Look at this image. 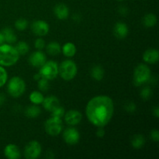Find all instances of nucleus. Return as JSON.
Listing matches in <instances>:
<instances>
[{"label":"nucleus","instance_id":"c85d7f7f","mask_svg":"<svg viewBox=\"0 0 159 159\" xmlns=\"http://www.w3.org/2000/svg\"><path fill=\"white\" fill-rule=\"evenodd\" d=\"M7 78L8 75L6 69L3 67L0 66V88L6 84V81H7Z\"/></svg>","mask_w":159,"mask_h":159},{"label":"nucleus","instance_id":"39448f33","mask_svg":"<svg viewBox=\"0 0 159 159\" xmlns=\"http://www.w3.org/2000/svg\"><path fill=\"white\" fill-rule=\"evenodd\" d=\"M151 78V70L148 67L144 64L138 65L134 73V85L140 86L148 82Z\"/></svg>","mask_w":159,"mask_h":159},{"label":"nucleus","instance_id":"6ab92c4d","mask_svg":"<svg viewBox=\"0 0 159 159\" xmlns=\"http://www.w3.org/2000/svg\"><path fill=\"white\" fill-rule=\"evenodd\" d=\"M91 76L96 81H101L103 79L104 70L99 65H96L91 70Z\"/></svg>","mask_w":159,"mask_h":159},{"label":"nucleus","instance_id":"b1692460","mask_svg":"<svg viewBox=\"0 0 159 159\" xmlns=\"http://www.w3.org/2000/svg\"><path fill=\"white\" fill-rule=\"evenodd\" d=\"M144 144H145V139L141 134L135 135L131 140V144L134 148L135 149L141 148L144 145Z\"/></svg>","mask_w":159,"mask_h":159},{"label":"nucleus","instance_id":"79ce46f5","mask_svg":"<svg viewBox=\"0 0 159 159\" xmlns=\"http://www.w3.org/2000/svg\"><path fill=\"white\" fill-rule=\"evenodd\" d=\"M118 1H124V0H118Z\"/></svg>","mask_w":159,"mask_h":159},{"label":"nucleus","instance_id":"58836bf2","mask_svg":"<svg viewBox=\"0 0 159 159\" xmlns=\"http://www.w3.org/2000/svg\"><path fill=\"white\" fill-rule=\"evenodd\" d=\"M73 20H74L75 22H78V23H79V22L81 20V16L79 15V14H75V15L73 16Z\"/></svg>","mask_w":159,"mask_h":159},{"label":"nucleus","instance_id":"7ed1b4c3","mask_svg":"<svg viewBox=\"0 0 159 159\" xmlns=\"http://www.w3.org/2000/svg\"><path fill=\"white\" fill-rule=\"evenodd\" d=\"M78 68L76 64L71 60H65L58 68V73L65 81H70L77 75Z\"/></svg>","mask_w":159,"mask_h":159},{"label":"nucleus","instance_id":"f03ea898","mask_svg":"<svg viewBox=\"0 0 159 159\" xmlns=\"http://www.w3.org/2000/svg\"><path fill=\"white\" fill-rule=\"evenodd\" d=\"M20 54L16 48L12 45L2 43L0 45V65L2 66H12L18 61Z\"/></svg>","mask_w":159,"mask_h":159},{"label":"nucleus","instance_id":"473e14b6","mask_svg":"<svg viewBox=\"0 0 159 159\" xmlns=\"http://www.w3.org/2000/svg\"><path fill=\"white\" fill-rule=\"evenodd\" d=\"M35 48H37V50H42L45 47V42L43 39L38 38L37 39V40L35 41Z\"/></svg>","mask_w":159,"mask_h":159},{"label":"nucleus","instance_id":"f257e3e1","mask_svg":"<svg viewBox=\"0 0 159 159\" xmlns=\"http://www.w3.org/2000/svg\"><path fill=\"white\" fill-rule=\"evenodd\" d=\"M114 112L113 102L107 96H98L93 98L86 107V116L94 126L103 127L112 119Z\"/></svg>","mask_w":159,"mask_h":159},{"label":"nucleus","instance_id":"393cba45","mask_svg":"<svg viewBox=\"0 0 159 159\" xmlns=\"http://www.w3.org/2000/svg\"><path fill=\"white\" fill-rule=\"evenodd\" d=\"M43 96L41 94V93L40 92H37V91H34L33 93H30V100L34 104H40L43 102Z\"/></svg>","mask_w":159,"mask_h":159},{"label":"nucleus","instance_id":"0eeeda50","mask_svg":"<svg viewBox=\"0 0 159 159\" xmlns=\"http://www.w3.org/2000/svg\"><path fill=\"white\" fill-rule=\"evenodd\" d=\"M45 130L51 136H57L61 132L63 124L61 118L52 116L45 122Z\"/></svg>","mask_w":159,"mask_h":159},{"label":"nucleus","instance_id":"423d86ee","mask_svg":"<svg viewBox=\"0 0 159 159\" xmlns=\"http://www.w3.org/2000/svg\"><path fill=\"white\" fill-rule=\"evenodd\" d=\"M39 73L41 77L48 80H52L55 79L58 75V65L55 61H47L40 67Z\"/></svg>","mask_w":159,"mask_h":159},{"label":"nucleus","instance_id":"9b49d317","mask_svg":"<svg viewBox=\"0 0 159 159\" xmlns=\"http://www.w3.org/2000/svg\"><path fill=\"white\" fill-rule=\"evenodd\" d=\"M65 120L66 123L69 125L75 126L79 124L82 119V115L80 112L77 110H69L65 113Z\"/></svg>","mask_w":159,"mask_h":159},{"label":"nucleus","instance_id":"4c0bfd02","mask_svg":"<svg viewBox=\"0 0 159 159\" xmlns=\"http://www.w3.org/2000/svg\"><path fill=\"white\" fill-rule=\"evenodd\" d=\"M5 101H6V96H5V95H3L2 93H0V106L3 105Z\"/></svg>","mask_w":159,"mask_h":159},{"label":"nucleus","instance_id":"1a4fd4ad","mask_svg":"<svg viewBox=\"0 0 159 159\" xmlns=\"http://www.w3.org/2000/svg\"><path fill=\"white\" fill-rule=\"evenodd\" d=\"M31 30L37 36H45L49 32V25L43 20H36L31 24Z\"/></svg>","mask_w":159,"mask_h":159},{"label":"nucleus","instance_id":"412c9836","mask_svg":"<svg viewBox=\"0 0 159 159\" xmlns=\"http://www.w3.org/2000/svg\"><path fill=\"white\" fill-rule=\"evenodd\" d=\"M61 46L57 42H51L47 46V52L52 56H56L61 52Z\"/></svg>","mask_w":159,"mask_h":159},{"label":"nucleus","instance_id":"4468645a","mask_svg":"<svg viewBox=\"0 0 159 159\" xmlns=\"http://www.w3.org/2000/svg\"><path fill=\"white\" fill-rule=\"evenodd\" d=\"M129 32L128 27L127 25L121 22H118L115 24L113 28V34L115 37L118 39H124L127 36Z\"/></svg>","mask_w":159,"mask_h":159},{"label":"nucleus","instance_id":"2f4dec72","mask_svg":"<svg viewBox=\"0 0 159 159\" xmlns=\"http://www.w3.org/2000/svg\"><path fill=\"white\" fill-rule=\"evenodd\" d=\"M137 107L133 102H127L125 106V110L127 112H129V113H134V112L136 110Z\"/></svg>","mask_w":159,"mask_h":159},{"label":"nucleus","instance_id":"a878e982","mask_svg":"<svg viewBox=\"0 0 159 159\" xmlns=\"http://www.w3.org/2000/svg\"><path fill=\"white\" fill-rule=\"evenodd\" d=\"M16 49L18 51L19 54H21V55H24V54H27V52L29 51V46H28L27 43L24 41H20L17 43L16 47Z\"/></svg>","mask_w":159,"mask_h":159},{"label":"nucleus","instance_id":"ddd939ff","mask_svg":"<svg viewBox=\"0 0 159 159\" xmlns=\"http://www.w3.org/2000/svg\"><path fill=\"white\" fill-rule=\"evenodd\" d=\"M5 156L9 159H18L21 156L20 151L16 145L9 144L4 149Z\"/></svg>","mask_w":159,"mask_h":159},{"label":"nucleus","instance_id":"a19ab883","mask_svg":"<svg viewBox=\"0 0 159 159\" xmlns=\"http://www.w3.org/2000/svg\"><path fill=\"white\" fill-rule=\"evenodd\" d=\"M40 78H41V75H40V73H38V74H36L34 76V79H35V80H37V81H38Z\"/></svg>","mask_w":159,"mask_h":159},{"label":"nucleus","instance_id":"f8f14e48","mask_svg":"<svg viewBox=\"0 0 159 159\" xmlns=\"http://www.w3.org/2000/svg\"><path fill=\"white\" fill-rule=\"evenodd\" d=\"M29 62L32 66L36 68L41 67L46 62V55L40 51H36L30 56Z\"/></svg>","mask_w":159,"mask_h":159},{"label":"nucleus","instance_id":"20e7f679","mask_svg":"<svg viewBox=\"0 0 159 159\" xmlns=\"http://www.w3.org/2000/svg\"><path fill=\"white\" fill-rule=\"evenodd\" d=\"M7 89L8 93L11 96L18 98L24 93L26 89V84L21 78L15 76L9 80L7 85Z\"/></svg>","mask_w":159,"mask_h":159},{"label":"nucleus","instance_id":"7c9ffc66","mask_svg":"<svg viewBox=\"0 0 159 159\" xmlns=\"http://www.w3.org/2000/svg\"><path fill=\"white\" fill-rule=\"evenodd\" d=\"M152 91L149 87H144L141 92V96L143 99H148L152 96Z\"/></svg>","mask_w":159,"mask_h":159},{"label":"nucleus","instance_id":"a211bd4d","mask_svg":"<svg viewBox=\"0 0 159 159\" xmlns=\"http://www.w3.org/2000/svg\"><path fill=\"white\" fill-rule=\"evenodd\" d=\"M2 33L3 37H4L5 41L7 42L8 43H13L16 41V36L11 28H5L2 30Z\"/></svg>","mask_w":159,"mask_h":159},{"label":"nucleus","instance_id":"bb28decb","mask_svg":"<svg viewBox=\"0 0 159 159\" xmlns=\"http://www.w3.org/2000/svg\"><path fill=\"white\" fill-rule=\"evenodd\" d=\"M28 26L27 20L25 19H19L15 22V27L18 30H24L26 29Z\"/></svg>","mask_w":159,"mask_h":159},{"label":"nucleus","instance_id":"5701e85b","mask_svg":"<svg viewBox=\"0 0 159 159\" xmlns=\"http://www.w3.org/2000/svg\"><path fill=\"white\" fill-rule=\"evenodd\" d=\"M40 113H41L40 109L37 106H30L25 110V115L29 118L38 117Z\"/></svg>","mask_w":159,"mask_h":159},{"label":"nucleus","instance_id":"c756f323","mask_svg":"<svg viewBox=\"0 0 159 159\" xmlns=\"http://www.w3.org/2000/svg\"><path fill=\"white\" fill-rule=\"evenodd\" d=\"M51 114H52V116H54V117H58V118H61L62 116L65 115V109L63 108L62 107H60L58 106L57 107H56L52 112H51Z\"/></svg>","mask_w":159,"mask_h":159},{"label":"nucleus","instance_id":"6e6552de","mask_svg":"<svg viewBox=\"0 0 159 159\" xmlns=\"http://www.w3.org/2000/svg\"><path fill=\"white\" fill-rule=\"evenodd\" d=\"M41 153V145L36 141H30L24 149V156L27 159H36Z\"/></svg>","mask_w":159,"mask_h":159},{"label":"nucleus","instance_id":"4be33fe9","mask_svg":"<svg viewBox=\"0 0 159 159\" xmlns=\"http://www.w3.org/2000/svg\"><path fill=\"white\" fill-rule=\"evenodd\" d=\"M157 23V17L155 14L149 13L144 16L143 19V24L146 27H153Z\"/></svg>","mask_w":159,"mask_h":159},{"label":"nucleus","instance_id":"f3484780","mask_svg":"<svg viewBox=\"0 0 159 159\" xmlns=\"http://www.w3.org/2000/svg\"><path fill=\"white\" fill-rule=\"evenodd\" d=\"M159 53L156 49H148L143 54V59L148 64H155L158 61Z\"/></svg>","mask_w":159,"mask_h":159},{"label":"nucleus","instance_id":"e433bc0d","mask_svg":"<svg viewBox=\"0 0 159 159\" xmlns=\"http://www.w3.org/2000/svg\"><path fill=\"white\" fill-rule=\"evenodd\" d=\"M153 114L155 115V117L158 118L159 116V107H155V108L153 109Z\"/></svg>","mask_w":159,"mask_h":159},{"label":"nucleus","instance_id":"dca6fc26","mask_svg":"<svg viewBox=\"0 0 159 159\" xmlns=\"http://www.w3.org/2000/svg\"><path fill=\"white\" fill-rule=\"evenodd\" d=\"M42 103H43V107L45 110L49 112H52L56 107L59 106V100L56 96H50L43 99Z\"/></svg>","mask_w":159,"mask_h":159},{"label":"nucleus","instance_id":"c9c22d12","mask_svg":"<svg viewBox=\"0 0 159 159\" xmlns=\"http://www.w3.org/2000/svg\"><path fill=\"white\" fill-rule=\"evenodd\" d=\"M96 135H97V137H99V138H102V137H104V135H105V131H104V130L102 129V127H99V128L98 129V130L96 131Z\"/></svg>","mask_w":159,"mask_h":159},{"label":"nucleus","instance_id":"aec40b11","mask_svg":"<svg viewBox=\"0 0 159 159\" xmlns=\"http://www.w3.org/2000/svg\"><path fill=\"white\" fill-rule=\"evenodd\" d=\"M62 52L64 55L68 57H73L76 53L75 45L72 43H67L62 48Z\"/></svg>","mask_w":159,"mask_h":159},{"label":"nucleus","instance_id":"ea45409f","mask_svg":"<svg viewBox=\"0 0 159 159\" xmlns=\"http://www.w3.org/2000/svg\"><path fill=\"white\" fill-rule=\"evenodd\" d=\"M4 41H5V40H4V37H3V35H2V33L0 32V45H2V43H4Z\"/></svg>","mask_w":159,"mask_h":159},{"label":"nucleus","instance_id":"2eb2a0df","mask_svg":"<svg viewBox=\"0 0 159 159\" xmlns=\"http://www.w3.org/2000/svg\"><path fill=\"white\" fill-rule=\"evenodd\" d=\"M54 12L56 17L61 20H66L69 16V9H68V6H65L63 3L56 5L54 9Z\"/></svg>","mask_w":159,"mask_h":159},{"label":"nucleus","instance_id":"cd10ccee","mask_svg":"<svg viewBox=\"0 0 159 159\" xmlns=\"http://www.w3.org/2000/svg\"><path fill=\"white\" fill-rule=\"evenodd\" d=\"M38 88L40 91L46 92L49 89V82L48 79L41 77L38 80Z\"/></svg>","mask_w":159,"mask_h":159},{"label":"nucleus","instance_id":"72a5a7b5","mask_svg":"<svg viewBox=\"0 0 159 159\" xmlns=\"http://www.w3.org/2000/svg\"><path fill=\"white\" fill-rule=\"evenodd\" d=\"M151 138H152V140H153L154 141H155V142H158L159 141V132L158 130H153L151 131Z\"/></svg>","mask_w":159,"mask_h":159},{"label":"nucleus","instance_id":"9d476101","mask_svg":"<svg viewBox=\"0 0 159 159\" xmlns=\"http://www.w3.org/2000/svg\"><path fill=\"white\" fill-rule=\"evenodd\" d=\"M63 138L67 144H75L79 141L80 134L75 128L69 127L64 131Z\"/></svg>","mask_w":159,"mask_h":159},{"label":"nucleus","instance_id":"f704fd0d","mask_svg":"<svg viewBox=\"0 0 159 159\" xmlns=\"http://www.w3.org/2000/svg\"><path fill=\"white\" fill-rule=\"evenodd\" d=\"M118 11H119L120 14L122 16H127V13H128V9L125 7V6H120L119 9H118Z\"/></svg>","mask_w":159,"mask_h":159}]
</instances>
